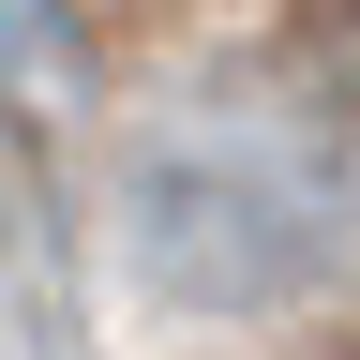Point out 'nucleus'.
Segmentation results:
<instances>
[{
	"label": "nucleus",
	"instance_id": "obj_1",
	"mask_svg": "<svg viewBox=\"0 0 360 360\" xmlns=\"http://www.w3.org/2000/svg\"><path fill=\"white\" fill-rule=\"evenodd\" d=\"M135 255L165 300H210V315L300 300L345 255V180L255 120H195L165 150H135Z\"/></svg>",
	"mask_w": 360,
	"mask_h": 360
}]
</instances>
